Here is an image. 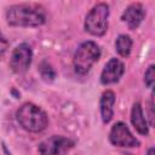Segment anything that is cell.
<instances>
[{"label":"cell","mask_w":155,"mask_h":155,"mask_svg":"<svg viewBox=\"0 0 155 155\" xmlns=\"http://www.w3.org/2000/svg\"><path fill=\"white\" fill-rule=\"evenodd\" d=\"M8 46H10L8 40H7V39L5 38V35L0 31V56H1V54H4V53L7 51Z\"/></svg>","instance_id":"9a60e30c"},{"label":"cell","mask_w":155,"mask_h":155,"mask_svg":"<svg viewBox=\"0 0 155 155\" xmlns=\"http://www.w3.org/2000/svg\"><path fill=\"white\" fill-rule=\"evenodd\" d=\"M155 81V65L150 64L144 73V84L147 87H153Z\"/></svg>","instance_id":"5bb4252c"},{"label":"cell","mask_w":155,"mask_h":155,"mask_svg":"<svg viewBox=\"0 0 155 155\" xmlns=\"http://www.w3.org/2000/svg\"><path fill=\"white\" fill-rule=\"evenodd\" d=\"M101 53V47L97 42L92 40L81 42L73 56L74 71L78 75H86L91 70L93 64L99 61Z\"/></svg>","instance_id":"3957f363"},{"label":"cell","mask_w":155,"mask_h":155,"mask_svg":"<svg viewBox=\"0 0 155 155\" xmlns=\"http://www.w3.org/2000/svg\"><path fill=\"white\" fill-rule=\"evenodd\" d=\"M124 73H125V64L119 58H110L105 63L101 73V78H99L101 84L105 86L116 84L120 81Z\"/></svg>","instance_id":"ba28073f"},{"label":"cell","mask_w":155,"mask_h":155,"mask_svg":"<svg viewBox=\"0 0 155 155\" xmlns=\"http://www.w3.org/2000/svg\"><path fill=\"white\" fill-rule=\"evenodd\" d=\"M109 142L114 147L120 148H134L140 145V142L133 136L128 126L122 121H117L111 126L109 132Z\"/></svg>","instance_id":"8992f818"},{"label":"cell","mask_w":155,"mask_h":155,"mask_svg":"<svg viewBox=\"0 0 155 155\" xmlns=\"http://www.w3.org/2000/svg\"><path fill=\"white\" fill-rule=\"evenodd\" d=\"M109 5L107 2L96 4L86 15L84 28L93 36H103L108 30V18H109Z\"/></svg>","instance_id":"277c9868"},{"label":"cell","mask_w":155,"mask_h":155,"mask_svg":"<svg viewBox=\"0 0 155 155\" xmlns=\"http://www.w3.org/2000/svg\"><path fill=\"white\" fill-rule=\"evenodd\" d=\"M154 154H155V149H154V147H150L147 151V155H154Z\"/></svg>","instance_id":"e0dca14e"},{"label":"cell","mask_w":155,"mask_h":155,"mask_svg":"<svg viewBox=\"0 0 155 155\" xmlns=\"http://www.w3.org/2000/svg\"><path fill=\"white\" fill-rule=\"evenodd\" d=\"M145 13L147 12H145V8H144L143 4L132 2L124 10V12L121 15V21L125 22L131 30H134L143 22L144 17H145Z\"/></svg>","instance_id":"9c48e42d"},{"label":"cell","mask_w":155,"mask_h":155,"mask_svg":"<svg viewBox=\"0 0 155 155\" xmlns=\"http://www.w3.org/2000/svg\"><path fill=\"white\" fill-rule=\"evenodd\" d=\"M5 18L11 27L35 28L46 22V11L41 5L34 2L15 4L6 8Z\"/></svg>","instance_id":"6da1fadb"},{"label":"cell","mask_w":155,"mask_h":155,"mask_svg":"<svg viewBox=\"0 0 155 155\" xmlns=\"http://www.w3.org/2000/svg\"><path fill=\"white\" fill-rule=\"evenodd\" d=\"M131 122L134 127V130L142 134V136H148L149 134V125L148 121L144 116L143 108L140 102H134L131 109Z\"/></svg>","instance_id":"8fae6325"},{"label":"cell","mask_w":155,"mask_h":155,"mask_svg":"<svg viewBox=\"0 0 155 155\" xmlns=\"http://www.w3.org/2000/svg\"><path fill=\"white\" fill-rule=\"evenodd\" d=\"M16 120L19 126L30 133L42 132L48 125V116L39 105L25 102L16 111Z\"/></svg>","instance_id":"7a4b0ae2"},{"label":"cell","mask_w":155,"mask_h":155,"mask_svg":"<svg viewBox=\"0 0 155 155\" xmlns=\"http://www.w3.org/2000/svg\"><path fill=\"white\" fill-rule=\"evenodd\" d=\"M116 97L114 91L105 90L99 99V110H101V117L103 124H109L114 116V104H115Z\"/></svg>","instance_id":"30bf717a"},{"label":"cell","mask_w":155,"mask_h":155,"mask_svg":"<svg viewBox=\"0 0 155 155\" xmlns=\"http://www.w3.org/2000/svg\"><path fill=\"white\" fill-rule=\"evenodd\" d=\"M2 150H4V153H5L6 155H12V154H11V151H8V150H7V148H6L5 143H2Z\"/></svg>","instance_id":"ac0fdd59"},{"label":"cell","mask_w":155,"mask_h":155,"mask_svg":"<svg viewBox=\"0 0 155 155\" xmlns=\"http://www.w3.org/2000/svg\"><path fill=\"white\" fill-rule=\"evenodd\" d=\"M39 74L41 76V79L46 82H52L54 79H56V70L53 69V67L47 62V61H42L40 64H39Z\"/></svg>","instance_id":"4fadbf2b"},{"label":"cell","mask_w":155,"mask_h":155,"mask_svg":"<svg viewBox=\"0 0 155 155\" xmlns=\"http://www.w3.org/2000/svg\"><path fill=\"white\" fill-rule=\"evenodd\" d=\"M33 59V50L31 46L27 42H22L17 45L10 57V68L15 74H24Z\"/></svg>","instance_id":"52a82bcc"},{"label":"cell","mask_w":155,"mask_h":155,"mask_svg":"<svg viewBox=\"0 0 155 155\" xmlns=\"http://www.w3.org/2000/svg\"><path fill=\"white\" fill-rule=\"evenodd\" d=\"M75 142L64 136H51L38 145V151L40 155H65L73 147Z\"/></svg>","instance_id":"5b68a950"},{"label":"cell","mask_w":155,"mask_h":155,"mask_svg":"<svg viewBox=\"0 0 155 155\" xmlns=\"http://www.w3.org/2000/svg\"><path fill=\"white\" fill-rule=\"evenodd\" d=\"M154 93L150 94V101H149V110H150V122H149V126H153L154 125Z\"/></svg>","instance_id":"2e32d148"},{"label":"cell","mask_w":155,"mask_h":155,"mask_svg":"<svg viewBox=\"0 0 155 155\" xmlns=\"http://www.w3.org/2000/svg\"><path fill=\"white\" fill-rule=\"evenodd\" d=\"M126 155H132V154H126Z\"/></svg>","instance_id":"d6986e66"},{"label":"cell","mask_w":155,"mask_h":155,"mask_svg":"<svg viewBox=\"0 0 155 155\" xmlns=\"http://www.w3.org/2000/svg\"><path fill=\"white\" fill-rule=\"evenodd\" d=\"M132 45H133V41H132L130 35L120 34L115 40V51L117 52L119 56L126 58V57H128L131 54Z\"/></svg>","instance_id":"7c38bea8"}]
</instances>
